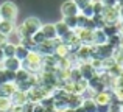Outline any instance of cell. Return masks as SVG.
<instances>
[{
    "mask_svg": "<svg viewBox=\"0 0 123 112\" xmlns=\"http://www.w3.org/2000/svg\"><path fill=\"white\" fill-rule=\"evenodd\" d=\"M41 27H42V24L37 17H28L22 22L20 27H16V31H17L19 39L24 42L27 39H31L33 34H36L41 30Z\"/></svg>",
    "mask_w": 123,
    "mask_h": 112,
    "instance_id": "cell-1",
    "label": "cell"
},
{
    "mask_svg": "<svg viewBox=\"0 0 123 112\" xmlns=\"http://www.w3.org/2000/svg\"><path fill=\"white\" fill-rule=\"evenodd\" d=\"M22 67L27 69L30 73H37L42 67H44V55L39 53L37 50H31V52L28 53L27 59L22 62Z\"/></svg>",
    "mask_w": 123,
    "mask_h": 112,
    "instance_id": "cell-2",
    "label": "cell"
},
{
    "mask_svg": "<svg viewBox=\"0 0 123 112\" xmlns=\"http://www.w3.org/2000/svg\"><path fill=\"white\" fill-rule=\"evenodd\" d=\"M19 14V9L16 6L14 2H3L0 5V16L3 20H9V22H16Z\"/></svg>",
    "mask_w": 123,
    "mask_h": 112,
    "instance_id": "cell-3",
    "label": "cell"
},
{
    "mask_svg": "<svg viewBox=\"0 0 123 112\" xmlns=\"http://www.w3.org/2000/svg\"><path fill=\"white\" fill-rule=\"evenodd\" d=\"M101 16H103L106 24H120L122 22L120 6H105Z\"/></svg>",
    "mask_w": 123,
    "mask_h": 112,
    "instance_id": "cell-4",
    "label": "cell"
},
{
    "mask_svg": "<svg viewBox=\"0 0 123 112\" xmlns=\"http://www.w3.org/2000/svg\"><path fill=\"white\" fill-rule=\"evenodd\" d=\"M76 69H78L81 78L87 79V81L97 75V69L92 65V62H90V61H80L78 65H76Z\"/></svg>",
    "mask_w": 123,
    "mask_h": 112,
    "instance_id": "cell-5",
    "label": "cell"
},
{
    "mask_svg": "<svg viewBox=\"0 0 123 112\" xmlns=\"http://www.w3.org/2000/svg\"><path fill=\"white\" fill-rule=\"evenodd\" d=\"M75 33L78 36L80 44H83V45H93V30H89V28H76Z\"/></svg>",
    "mask_w": 123,
    "mask_h": 112,
    "instance_id": "cell-6",
    "label": "cell"
},
{
    "mask_svg": "<svg viewBox=\"0 0 123 112\" xmlns=\"http://www.w3.org/2000/svg\"><path fill=\"white\" fill-rule=\"evenodd\" d=\"M92 100L95 101L97 104H111L112 101H115V98H114L112 90L105 89V90H101V92H97V94H93Z\"/></svg>",
    "mask_w": 123,
    "mask_h": 112,
    "instance_id": "cell-7",
    "label": "cell"
},
{
    "mask_svg": "<svg viewBox=\"0 0 123 112\" xmlns=\"http://www.w3.org/2000/svg\"><path fill=\"white\" fill-rule=\"evenodd\" d=\"M61 12L62 17H70V16H78L80 14V8L73 0H67L61 5Z\"/></svg>",
    "mask_w": 123,
    "mask_h": 112,
    "instance_id": "cell-8",
    "label": "cell"
},
{
    "mask_svg": "<svg viewBox=\"0 0 123 112\" xmlns=\"http://www.w3.org/2000/svg\"><path fill=\"white\" fill-rule=\"evenodd\" d=\"M0 67H3V69H6V70H9V72H17L19 69L22 67V62L17 59L16 56H12V58H5V59L0 62Z\"/></svg>",
    "mask_w": 123,
    "mask_h": 112,
    "instance_id": "cell-9",
    "label": "cell"
},
{
    "mask_svg": "<svg viewBox=\"0 0 123 112\" xmlns=\"http://www.w3.org/2000/svg\"><path fill=\"white\" fill-rule=\"evenodd\" d=\"M75 55L78 58V61H90L93 58L92 53V45H80L78 48L75 50Z\"/></svg>",
    "mask_w": 123,
    "mask_h": 112,
    "instance_id": "cell-10",
    "label": "cell"
},
{
    "mask_svg": "<svg viewBox=\"0 0 123 112\" xmlns=\"http://www.w3.org/2000/svg\"><path fill=\"white\" fill-rule=\"evenodd\" d=\"M17 90V84L14 81L11 83H5V84H0V97H5V98H11L12 94Z\"/></svg>",
    "mask_w": 123,
    "mask_h": 112,
    "instance_id": "cell-11",
    "label": "cell"
},
{
    "mask_svg": "<svg viewBox=\"0 0 123 112\" xmlns=\"http://www.w3.org/2000/svg\"><path fill=\"white\" fill-rule=\"evenodd\" d=\"M42 34L45 36L47 41H55L58 39V34H56V28H55V24H44L41 27Z\"/></svg>",
    "mask_w": 123,
    "mask_h": 112,
    "instance_id": "cell-12",
    "label": "cell"
},
{
    "mask_svg": "<svg viewBox=\"0 0 123 112\" xmlns=\"http://www.w3.org/2000/svg\"><path fill=\"white\" fill-rule=\"evenodd\" d=\"M11 101H12V104H19V106H25V104L28 103V94L27 92H24V90H16L14 94H12V97H11Z\"/></svg>",
    "mask_w": 123,
    "mask_h": 112,
    "instance_id": "cell-13",
    "label": "cell"
},
{
    "mask_svg": "<svg viewBox=\"0 0 123 112\" xmlns=\"http://www.w3.org/2000/svg\"><path fill=\"white\" fill-rule=\"evenodd\" d=\"M16 31V22H9V20H0V33L5 34V36H9L11 33Z\"/></svg>",
    "mask_w": 123,
    "mask_h": 112,
    "instance_id": "cell-14",
    "label": "cell"
},
{
    "mask_svg": "<svg viewBox=\"0 0 123 112\" xmlns=\"http://www.w3.org/2000/svg\"><path fill=\"white\" fill-rule=\"evenodd\" d=\"M108 42V36L103 31V28H95L93 30V45H103Z\"/></svg>",
    "mask_w": 123,
    "mask_h": 112,
    "instance_id": "cell-15",
    "label": "cell"
},
{
    "mask_svg": "<svg viewBox=\"0 0 123 112\" xmlns=\"http://www.w3.org/2000/svg\"><path fill=\"white\" fill-rule=\"evenodd\" d=\"M31 50L28 48L27 45H24V44H17V45H16V58H17L19 61H20V62H24L25 59H27V56H28V53H30Z\"/></svg>",
    "mask_w": 123,
    "mask_h": 112,
    "instance_id": "cell-16",
    "label": "cell"
},
{
    "mask_svg": "<svg viewBox=\"0 0 123 112\" xmlns=\"http://www.w3.org/2000/svg\"><path fill=\"white\" fill-rule=\"evenodd\" d=\"M16 79V73L9 72V70L0 67V84H5V83H11Z\"/></svg>",
    "mask_w": 123,
    "mask_h": 112,
    "instance_id": "cell-17",
    "label": "cell"
},
{
    "mask_svg": "<svg viewBox=\"0 0 123 112\" xmlns=\"http://www.w3.org/2000/svg\"><path fill=\"white\" fill-rule=\"evenodd\" d=\"M31 75L33 73H30L27 69H24V67H20V69L16 72V79H14V83L16 84H19V83H24V81H28V79L31 78Z\"/></svg>",
    "mask_w": 123,
    "mask_h": 112,
    "instance_id": "cell-18",
    "label": "cell"
},
{
    "mask_svg": "<svg viewBox=\"0 0 123 112\" xmlns=\"http://www.w3.org/2000/svg\"><path fill=\"white\" fill-rule=\"evenodd\" d=\"M103 31L106 33V36H114V34L120 33V24H106L103 27Z\"/></svg>",
    "mask_w": 123,
    "mask_h": 112,
    "instance_id": "cell-19",
    "label": "cell"
},
{
    "mask_svg": "<svg viewBox=\"0 0 123 112\" xmlns=\"http://www.w3.org/2000/svg\"><path fill=\"white\" fill-rule=\"evenodd\" d=\"M83 95H75V94H70L69 95V107H72V109H76V107H80L83 104Z\"/></svg>",
    "mask_w": 123,
    "mask_h": 112,
    "instance_id": "cell-20",
    "label": "cell"
},
{
    "mask_svg": "<svg viewBox=\"0 0 123 112\" xmlns=\"http://www.w3.org/2000/svg\"><path fill=\"white\" fill-rule=\"evenodd\" d=\"M2 50H3V55H5V58H12V56L16 55V45L12 42H9V41L2 47Z\"/></svg>",
    "mask_w": 123,
    "mask_h": 112,
    "instance_id": "cell-21",
    "label": "cell"
},
{
    "mask_svg": "<svg viewBox=\"0 0 123 112\" xmlns=\"http://www.w3.org/2000/svg\"><path fill=\"white\" fill-rule=\"evenodd\" d=\"M122 41H123V37L120 36V33L118 34H114V36H109L108 37V44L112 47V48H120V45H122Z\"/></svg>",
    "mask_w": 123,
    "mask_h": 112,
    "instance_id": "cell-22",
    "label": "cell"
},
{
    "mask_svg": "<svg viewBox=\"0 0 123 112\" xmlns=\"http://www.w3.org/2000/svg\"><path fill=\"white\" fill-rule=\"evenodd\" d=\"M81 106L84 107L86 112H97V103L92 100V98H84Z\"/></svg>",
    "mask_w": 123,
    "mask_h": 112,
    "instance_id": "cell-23",
    "label": "cell"
},
{
    "mask_svg": "<svg viewBox=\"0 0 123 112\" xmlns=\"http://www.w3.org/2000/svg\"><path fill=\"white\" fill-rule=\"evenodd\" d=\"M55 28H56V34H58V37H62L64 34H66L67 31L70 30V28L66 25V22H64V20L56 22V24H55Z\"/></svg>",
    "mask_w": 123,
    "mask_h": 112,
    "instance_id": "cell-24",
    "label": "cell"
},
{
    "mask_svg": "<svg viewBox=\"0 0 123 112\" xmlns=\"http://www.w3.org/2000/svg\"><path fill=\"white\" fill-rule=\"evenodd\" d=\"M12 106V101L11 98H5V97H0V112H9Z\"/></svg>",
    "mask_w": 123,
    "mask_h": 112,
    "instance_id": "cell-25",
    "label": "cell"
},
{
    "mask_svg": "<svg viewBox=\"0 0 123 112\" xmlns=\"http://www.w3.org/2000/svg\"><path fill=\"white\" fill-rule=\"evenodd\" d=\"M62 20L66 22V25L70 28V30H76V28H78V16H70V17H64Z\"/></svg>",
    "mask_w": 123,
    "mask_h": 112,
    "instance_id": "cell-26",
    "label": "cell"
},
{
    "mask_svg": "<svg viewBox=\"0 0 123 112\" xmlns=\"http://www.w3.org/2000/svg\"><path fill=\"white\" fill-rule=\"evenodd\" d=\"M80 14H83L84 17H93V6H92V2L89 5H86L83 9H80Z\"/></svg>",
    "mask_w": 123,
    "mask_h": 112,
    "instance_id": "cell-27",
    "label": "cell"
},
{
    "mask_svg": "<svg viewBox=\"0 0 123 112\" xmlns=\"http://www.w3.org/2000/svg\"><path fill=\"white\" fill-rule=\"evenodd\" d=\"M31 39H33V42L36 44V45H41V44H44L45 41H47V39H45V36L42 34V31H41V30L37 31L36 34H33V37H31Z\"/></svg>",
    "mask_w": 123,
    "mask_h": 112,
    "instance_id": "cell-28",
    "label": "cell"
},
{
    "mask_svg": "<svg viewBox=\"0 0 123 112\" xmlns=\"http://www.w3.org/2000/svg\"><path fill=\"white\" fill-rule=\"evenodd\" d=\"M73 2L78 5V8H80V9H83L86 5H89V3H90V0H73Z\"/></svg>",
    "mask_w": 123,
    "mask_h": 112,
    "instance_id": "cell-29",
    "label": "cell"
},
{
    "mask_svg": "<svg viewBox=\"0 0 123 112\" xmlns=\"http://www.w3.org/2000/svg\"><path fill=\"white\" fill-rule=\"evenodd\" d=\"M103 3V6H118V3L115 0H100Z\"/></svg>",
    "mask_w": 123,
    "mask_h": 112,
    "instance_id": "cell-30",
    "label": "cell"
},
{
    "mask_svg": "<svg viewBox=\"0 0 123 112\" xmlns=\"http://www.w3.org/2000/svg\"><path fill=\"white\" fill-rule=\"evenodd\" d=\"M6 42H8V36H5V34L0 33V47H3Z\"/></svg>",
    "mask_w": 123,
    "mask_h": 112,
    "instance_id": "cell-31",
    "label": "cell"
},
{
    "mask_svg": "<svg viewBox=\"0 0 123 112\" xmlns=\"http://www.w3.org/2000/svg\"><path fill=\"white\" fill-rule=\"evenodd\" d=\"M5 59V55H3V50H2V47H0V62Z\"/></svg>",
    "mask_w": 123,
    "mask_h": 112,
    "instance_id": "cell-32",
    "label": "cell"
},
{
    "mask_svg": "<svg viewBox=\"0 0 123 112\" xmlns=\"http://www.w3.org/2000/svg\"><path fill=\"white\" fill-rule=\"evenodd\" d=\"M75 112H86V111H84L83 106H80V107H76V109H75Z\"/></svg>",
    "mask_w": 123,
    "mask_h": 112,
    "instance_id": "cell-33",
    "label": "cell"
},
{
    "mask_svg": "<svg viewBox=\"0 0 123 112\" xmlns=\"http://www.w3.org/2000/svg\"><path fill=\"white\" fill-rule=\"evenodd\" d=\"M115 2H117V3H118V5H120V3L123 2V0H115Z\"/></svg>",
    "mask_w": 123,
    "mask_h": 112,
    "instance_id": "cell-34",
    "label": "cell"
},
{
    "mask_svg": "<svg viewBox=\"0 0 123 112\" xmlns=\"http://www.w3.org/2000/svg\"><path fill=\"white\" fill-rule=\"evenodd\" d=\"M0 20H2V16H0Z\"/></svg>",
    "mask_w": 123,
    "mask_h": 112,
    "instance_id": "cell-35",
    "label": "cell"
},
{
    "mask_svg": "<svg viewBox=\"0 0 123 112\" xmlns=\"http://www.w3.org/2000/svg\"><path fill=\"white\" fill-rule=\"evenodd\" d=\"M90 2H93V0H90Z\"/></svg>",
    "mask_w": 123,
    "mask_h": 112,
    "instance_id": "cell-36",
    "label": "cell"
}]
</instances>
